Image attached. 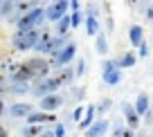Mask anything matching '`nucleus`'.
Masks as SVG:
<instances>
[{
    "mask_svg": "<svg viewBox=\"0 0 153 137\" xmlns=\"http://www.w3.org/2000/svg\"><path fill=\"white\" fill-rule=\"evenodd\" d=\"M16 29L18 32H25V29H38L45 25V7H34V9L25 11L23 16H18V20H16Z\"/></svg>",
    "mask_w": 153,
    "mask_h": 137,
    "instance_id": "f257e3e1",
    "label": "nucleus"
},
{
    "mask_svg": "<svg viewBox=\"0 0 153 137\" xmlns=\"http://www.w3.org/2000/svg\"><path fill=\"white\" fill-rule=\"evenodd\" d=\"M38 29H25V32H18V29H16V34L11 36V47H14L16 52H29V50H34L36 38H38Z\"/></svg>",
    "mask_w": 153,
    "mask_h": 137,
    "instance_id": "f03ea898",
    "label": "nucleus"
},
{
    "mask_svg": "<svg viewBox=\"0 0 153 137\" xmlns=\"http://www.w3.org/2000/svg\"><path fill=\"white\" fill-rule=\"evenodd\" d=\"M25 67L29 70V74H32V81L36 79H45V76H50V72H52V67H50V63L45 61L43 56H32V59H25Z\"/></svg>",
    "mask_w": 153,
    "mask_h": 137,
    "instance_id": "7ed1b4c3",
    "label": "nucleus"
},
{
    "mask_svg": "<svg viewBox=\"0 0 153 137\" xmlns=\"http://www.w3.org/2000/svg\"><path fill=\"white\" fill-rule=\"evenodd\" d=\"M74 56H76V43H68L65 47L61 50V52H56L54 54V56H50V67H54V70H56V67H63V65H70L72 61H74Z\"/></svg>",
    "mask_w": 153,
    "mask_h": 137,
    "instance_id": "20e7f679",
    "label": "nucleus"
},
{
    "mask_svg": "<svg viewBox=\"0 0 153 137\" xmlns=\"http://www.w3.org/2000/svg\"><path fill=\"white\" fill-rule=\"evenodd\" d=\"M56 90H59V83L52 79V76H45V79H36L34 81V88H29V95H34L36 99H41V97L52 95V92H56Z\"/></svg>",
    "mask_w": 153,
    "mask_h": 137,
    "instance_id": "39448f33",
    "label": "nucleus"
},
{
    "mask_svg": "<svg viewBox=\"0 0 153 137\" xmlns=\"http://www.w3.org/2000/svg\"><path fill=\"white\" fill-rule=\"evenodd\" d=\"M70 14V5L68 0H52L50 7H45V23H56L61 16Z\"/></svg>",
    "mask_w": 153,
    "mask_h": 137,
    "instance_id": "423d86ee",
    "label": "nucleus"
},
{
    "mask_svg": "<svg viewBox=\"0 0 153 137\" xmlns=\"http://www.w3.org/2000/svg\"><path fill=\"white\" fill-rule=\"evenodd\" d=\"M63 106V97L52 92V95H45L38 99V110H45V113H56L59 108Z\"/></svg>",
    "mask_w": 153,
    "mask_h": 137,
    "instance_id": "0eeeda50",
    "label": "nucleus"
},
{
    "mask_svg": "<svg viewBox=\"0 0 153 137\" xmlns=\"http://www.w3.org/2000/svg\"><path fill=\"white\" fill-rule=\"evenodd\" d=\"M122 115H124V124L131 128V130H135V128H140V124H142V117H140L137 113H135L133 104H128V101H124L122 104Z\"/></svg>",
    "mask_w": 153,
    "mask_h": 137,
    "instance_id": "6e6552de",
    "label": "nucleus"
},
{
    "mask_svg": "<svg viewBox=\"0 0 153 137\" xmlns=\"http://www.w3.org/2000/svg\"><path fill=\"white\" fill-rule=\"evenodd\" d=\"M52 79L59 83V88H65V85H72V83H74V67H70V65L56 67V72L52 74Z\"/></svg>",
    "mask_w": 153,
    "mask_h": 137,
    "instance_id": "1a4fd4ad",
    "label": "nucleus"
},
{
    "mask_svg": "<svg viewBox=\"0 0 153 137\" xmlns=\"http://www.w3.org/2000/svg\"><path fill=\"white\" fill-rule=\"evenodd\" d=\"M52 36H54V32H50V29L43 25V27L38 29V38H36V45H34V50H36L38 54H48L50 43H52Z\"/></svg>",
    "mask_w": 153,
    "mask_h": 137,
    "instance_id": "9d476101",
    "label": "nucleus"
},
{
    "mask_svg": "<svg viewBox=\"0 0 153 137\" xmlns=\"http://www.w3.org/2000/svg\"><path fill=\"white\" fill-rule=\"evenodd\" d=\"M27 124H56V113H45V110H34L32 115H27Z\"/></svg>",
    "mask_w": 153,
    "mask_h": 137,
    "instance_id": "9b49d317",
    "label": "nucleus"
},
{
    "mask_svg": "<svg viewBox=\"0 0 153 137\" xmlns=\"http://www.w3.org/2000/svg\"><path fill=\"white\" fill-rule=\"evenodd\" d=\"M34 113V106L27 104V101H16V104L9 106V115L14 119H27V115Z\"/></svg>",
    "mask_w": 153,
    "mask_h": 137,
    "instance_id": "f8f14e48",
    "label": "nucleus"
},
{
    "mask_svg": "<svg viewBox=\"0 0 153 137\" xmlns=\"http://www.w3.org/2000/svg\"><path fill=\"white\" fill-rule=\"evenodd\" d=\"M108 128H110L108 119H97V121H92L90 128L83 130V135H86V137H104L106 133H108Z\"/></svg>",
    "mask_w": 153,
    "mask_h": 137,
    "instance_id": "ddd939ff",
    "label": "nucleus"
},
{
    "mask_svg": "<svg viewBox=\"0 0 153 137\" xmlns=\"http://www.w3.org/2000/svg\"><path fill=\"white\" fill-rule=\"evenodd\" d=\"M135 63H137V54H135L133 50H128V52H122L120 56L115 59V65H117V70H128V67H133Z\"/></svg>",
    "mask_w": 153,
    "mask_h": 137,
    "instance_id": "4468645a",
    "label": "nucleus"
},
{
    "mask_svg": "<svg viewBox=\"0 0 153 137\" xmlns=\"http://www.w3.org/2000/svg\"><path fill=\"white\" fill-rule=\"evenodd\" d=\"M133 108H135V113H137L140 117H144V115L151 110V97H149L146 92H140L137 99H135V104H133Z\"/></svg>",
    "mask_w": 153,
    "mask_h": 137,
    "instance_id": "2eb2a0df",
    "label": "nucleus"
},
{
    "mask_svg": "<svg viewBox=\"0 0 153 137\" xmlns=\"http://www.w3.org/2000/svg\"><path fill=\"white\" fill-rule=\"evenodd\" d=\"M95 115H97V106H95V104H88V106H86V113H83V117H81V121L76 124V126H79V130L90 128L92 121H95Z\"/></svg>",
    "mask_w": 153,
    "mask_h": 137,
    "instance_id": "dca6fc26",
    "label": "nucleus"
},
{
    "mask_svg": "<svg viewBox=\"0 0 153 137\" xmlns=\"http://www.w3.org/2000/svg\"><path fill=\"white\" fill-rule=\"evenodd\" d=\"M122 79H124V72L122 70H104V74H101V81H104L106 85H120Z\"/></svg>",
    "mask_w": 153,
    "mask_h": 137,
    "instance_id": "f3484780",
    "label": "nucleus"
},
{
    "mask_svg": "<svg viewBox=\"0 0 153 137\" xmlns=\"http://www.w3.org/2000/svg\"><path fill=\"white\" fill-rule=\"evenodd\" d=\"M142 41H144V27H142V25H131V27H128V43H131V47H137Z\"/></svg>",
    "mask_w": 153,
    "mask_h": 137,
    "instance_id": "a211bd4d",
    "label": "nucleus"
},
{
    "mask_svg": "<svg viewBox=\"0 0 153 137\" xmlns=\"http://www.w3.org/2000/svg\"><path fill=\"white\" fill-rule=\"evenodd\" d=\"M70 14L61 16V18L54 23V36H70Z\"/></svg>",
    "mask_w": 153,
    "mask_h": 137,
    "instance_id": "6ab92c4d",
    "label": "nucleus"
},
{
    "mask_svg": "<svg viewBox=\"0 0 153 137\" xmlns=\"http://www.w3.org/2000/svg\"><path fill=\"white\" fill-rule=\"evenodd\" d=\"M70 43V36H52V43H50V50H48V56H54L56 52H61Z\"/></svg>",
    "mask_w": 153,
    "mask_h": 137,
    "instance_id": "aec40b11",
    "label": "nucleus"
},
{
    "mask_svg": "<svg viewBox=\"0 0 153 137\" xmlns=\"http://www.w3.org/2000/svg\"><path fill=\"white\" fill-rule=\"evenodd\" d=\"M95 52L97 54H101V56H106V54L110 52V45H108V36L106 34H97L95 36Z\"/></svg>",
    "mask_w": 153,
    "mask_h": 137,
    "instance_id": "412c9836",
    "label": "nucleus"
},
{
    "mask_svg": "<svg viewBox=\"0 0 153 137\" xmlns=\"http://www.w3.org/2000/svg\"><path fill=\"white\" fill-rule=\"evenodd\" d=\"M83 23H86V32H88V36H97V34L101 32V27H99V18H95V16H86V18H83Z\"/></svg>",
    "mask_w": 153,
    "mask_h": 137,
    "instance_id": "4be33fe9",
    "label": "nucleus"
},
{
    "mask_svg": "<svg viewBox=\"0 0 153 137\" xmlns=\"http://www.w3.org/2000/svg\"><path fill=\"white\" fill-rule=\"evenodd\" d=\"M41 130H43V126H38V124H25L20 128V137H38Z\"/></svg>",
    "mask_w": 153,
    "mask_h": 137,
    "instance_id": "5701e85b",
    "label": "nucleus"
},
{
    "mask_svg": "<svg viewBox=\"0 0 153 137\" xmlns=\"http://www.w3.org/2000/svg\"><path fill=\"white\" fill-rule=\"evenodd\" d=\"M7 90H9L11 95H29V83H25V81H14Z\"/></svg>",
    "mask_w": 153,
    "mask_h": 137,
    "instance_id": "b1692460",
    "label": "nucleus"
},
{
    "mask_svg": "<svg viewBox=\"0 0 153 137\" xmlns=\"http://www.w3.org/2000/svg\"><path fill=\"white\" fill-rule=\"evenodd\" d=\"M110 137H135V130H131L128 126H122L120 121L115 124V128H113V135Z\"/></svg>",
    "mask_w": 153,
    "mask_h": 137,
    "instance_id": "393cba45",
    "label": "nucleus"
},
{
    "mask_svg": "<svg viewBox=\"0 0 153 137\" xmlns=\"http://www.w3.org/2000/svg\"><path fill=\"white\" fill-rule=\"evenodd\" d=\"M83 18H86V14H83L81 9H79V11H70V29H76L79 25L83 23Z\"/></svg>",
    "mask_w": 153,
    "mask_h": 137,
    "instance_id": "a878e982",
    "label": "nucleus"
},
{
    "mask_svg": "<svg viewBox=\"0 0 153 137\" xmlns=\"http://www.w3.org/2000/svg\"><path fill=\"white\" fill-rule=\"evenodd\" d=\"M83 113H86V106L76 104V106H74V110H72V115H70V119H72L74 124H79V121H81V117H83Z\"/></svg>",
    "mask_w": 153,
    "mask_h": 137,
    "instance_id": "bb28decb",
    "label": "nucleus"
},
{
    "mask_svg": "<svg viewBox=\"0 0 153 137\" xmlns=\"http://www.w3.org/2000/svg\"><path fill=\"white\" fill-rule=\"evenodd\" d=\"M86 74V59H76V65H74V79H81Z\"/></svg>",
    "mask_w": 153,
    "mask_h": 137,
    "instance_id": "cd10ccee",
    "label": "nucleus"
},
{
    "mask_svg": "<svg viewBox=\"0 0 153 137\" xmlns=\"http://www.w3.org/2000/svg\"><path fill=\"white\" fill-rule=\"evenodd\" d=\"M149 54H151V47H149L146 41H142V43L137 45V59H146Z\"/></svg>",
    "mask_w": 153,
    "mask_h": 137,
    "instance_id": "c85d7f7f",
    "label": "nucleus"
},
{
    "mask_svg": "<svg viewBox=\"0 0 153 137\" xmlns=\"http://www.w3.org/2000/svg\"><path fill=\"white\" fill-rule=\"evenodd\" d=\"M110 108H113V101H110L108 97H104V99L97 104V113H108Z\"/></svg>",
    "mask_w": 153,
    "mask_h": 137,
    "instance_id": "c756f323",
    "label": "nucleus"
},
{
    "mask_svg": "<svg viewBox=\"0 0 153 137\" xmlns=\"http://www.w3.org/2000/svg\"><path fill=\"white\" fill-rule=\"evenodd\" d=\"M72 99H74V101H83V99H86V88L72 90Z\"/></svg>",
    "mask_w": 153,
    "mask_h": 137,
    "instance_id": "7c9ffc66",
    "label": "nucleus"
},
{
    "mask_svg": "<svg viewBox=\"0 0 153 137\" xmlns=\"http://www.w3.org/2000/svg\"><path fill=\"white\" fill-rule=\"evenodd\" d=\"M83 14H86V16H95V18H97V16H99V7H97L95 2H90V5L86 7V11H83Z\"/></svg>",
    "mask_w": 153,
    "mask_h": 137,
    "instance_id": "2f4dec72",
    "label": "nucleus"
},
{
    "mask_svg": "<svg viewBox=\"0 0 153 137\" xmlns=\"http://www.w3.org/2000/svg\"><path fill=\"white\" fill-rule=\"evenodd\" d=\"M54 137H65V126L63 124H54Z\"/></svg>",
    "mask_w": 153,
    "mask_h": 137,
    "instance_id": "473e14b6",
    "label": "nucleus"
},
{
    "mask_svg": "<svg viewBox=\"0 0 153 137\" xmlns=\"http://www.w3.org/2000/svg\"><path fill=\"white\" fill-rule=\"evenodd\" d=\"M115 67H117L115 65V59H110V61L104 59V61H101V70H115Z\"/></svg>",
    "mask_w": 153,
    "mask_h": 137,
    "instance_id": "72a5a7b5",
    "label": "nucleus"
},
{
    "mask_svg": "<svg viewBox=\"0 0 153 137\" xmlns=\"http://www.w3.org/2000/svg\"><path fill=\"white\" fill-rule=\"evenodd\" d=\"M106 29H108V34L115 32V20H113V16H106Z\"/></svg>",
    "mask_w": 153,
    "mask_h": 137,
    "instance_id": "f704fd0d",
    "label": "nucleus"
},
{
    "mask_svg": "<svg viewBox=\"0 0 153 137\" xmlns=\"http://www.w3.org/2000/svg\"><path fill=\"white\" fill-rule=\"evenodd\" d=\"M68 5H70V11H79L81 9V0H68Z\"/></svg>",
    "mask_w": 153,
    "mask_h": 137,
    "instance_id": "c9c22d12",
    "label": "nucleus"
},
{
    "mask_svg": "<svg viewBox=\"0 0 153 137\" xmlns=\"http://www.w3.org/2000/svg\"><path fill=\"white\" fill-rule=\"evenodd\" d=\"M38 137H54V126H50V128H43V130L38 133Z\"/></svg>",
    "mask_w": 153,
    "mask_h": 137,
    "instance_id": "e433bc0d",
    "label": "nucleus"
},
{
    "mask_svg": "<svg viewBox=\"0 0 153 137\" xmlns=\"http://www.w3.org/2000/svg\"><path fill=\"white\" fill-rule=\"evenodd\" d=\"M144 124H153V110H149V113L144 115Z\"/></svg>",
    "mask_w": 153,
    "mask_h": 137,
    "instance_id": "4c0bfd02",
    "label": "nucleus"
},
{
    "mask_svg": "<svg viewBox=\"0 0 153 137\" xmlns=\"http://www.w3.org/2000/svg\"><path fill=\"white\" fill-rule=\"evenodd\" d=\"M124 5H128V7H131V9H133V7H135V5H137V0H124Z\"/></svg>",
    "mask_w": 153,
    "mask_h": 137,
    "instance_id": "58836bf2",
    "label": "nucleus"
},
{
    "mask_svg": "<svg viewBox=\"0 0 153 137\" xmlns=\"http://www.w3.org/2000/svg\"><path fill=\"white\" fill-rule=\"evenodd\" d=\"M0 137H9V135H7V128L2 126V124H0Z\"/></svg>",
    "mask_w": 153,
    "mask_h": 137,
    "instance_id": "ea45409f",
    "label": "nucleus"
},
{
    "mask_svg": "<svg viewBox=\"0 0 153 137\" xmlns=\"http://www.w3.org/2000/svg\"><path fill=\"white\" fill-rule=\"evenodd\" d=\"M2 113H5V101H2V97H0V117H2Z\"/></svg>",
    "mask_w": 153,
    "mask_h": 137,
    "instance_id": "a19ab883",
    "label": "nucleus"
},
{
    "mask_svg": "<svg viewBox=\"0 0 153 137\" xmlns=\"http://www.w3.org/2000/svg\"><path fill=\"white\" fill-rule=\"evenodd\" d=\"M151 101H153V97H151Z\"/></svg>",
    "mask_w": 153,
    "mask_h": 137,
    "instance_id": "79ce46f5",
    "label": "nucleus"
},
{
    "mask_svg": "<svg viewBox=\"0 0 153 137\" xmlns=\"http://www.w3.org/2000/svg\"><path fill=\"white\" fill-rule=\"evenodd\" d=\"M151 7H153V5H151Z\"/></svg>",
    "mask_w": 153,
    "mask_h": 137,
    "instance_id": "37998d69",
    "label": "nucleus"
}]
</instances>
